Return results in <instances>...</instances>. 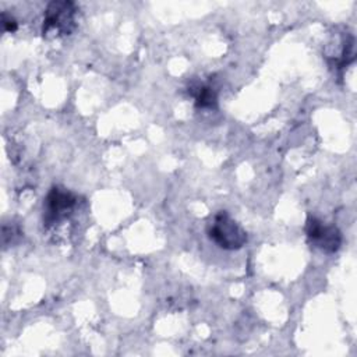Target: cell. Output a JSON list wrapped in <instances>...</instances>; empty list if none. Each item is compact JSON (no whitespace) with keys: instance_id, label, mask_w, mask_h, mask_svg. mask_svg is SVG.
<instances>
[{"instance_id":"obj_4","label":"cell","mask_w":357,"mask_h":357,"mask_svg":"<svg viewBox=\"0 0 357 357\" xmlns=\"http://www.w3.org/2000/svg\"><path fill=\"white\" fill-rule=\"evenodd\" d=\"M310 244L322 252L333 254L342 245V231L335 225H328L315 216H308L304 226Z\"/></svg>"},{"instance_id":"obj_2","label":"cell","mask_w":357,"mask_h":357,"mask_svg":"<svg viewBox=\"0 0 357 357\" xmlns=\"http://www.w3.org/2000/svg\"><path fill=\"white\" fill-rule=\"evenodd\" d=\"M78 7L74 1L54 0L50 1L43 14V36H66L77 28Z\"/></svg>"},{"instance_id":"obj_5","label":"cell","mask_w":357,"mask_h":357,"mask_svg":"<svg viewBox=\"0 0 357 357\" xmlns=\"http://www.w3.org/2000/svg\"><path fill=\"white\" fill-rule=\"evenodd\" d=\"M356 40L353 33L343 32L339 36V47L335 53L326 54L328 61L331 66H333L336 70H343L349 64H351L356 59Z\"/></svg>"},{"instance_id":"obj_7","label":"cell","mask_w":357,"mask_h":357,"mask_svg":"<svg viewBox=\"0 0 357 357\" xmlns=\"http://www.w3.org/2000/svg\"><path fill=\"white\" fill-rule=\"evenodd\" d=\"M1 25H3V29L6 32H15L17 28H18L17 20L11 14H8L6 11L1 13Z\"/></svg>"},{"instance_id":"obj_3","label":"cell","mask_w":357,"mask_h":357,"mask_svg":"<svg viewBox=\"0 0 357 357\" xmlns=\"http://www.w3.org/2000/svg\"><path fill=\"white\" fill-rule=\"evenodd\" d=\"M77 204L78 197L75 194L59 185H53L43 202V225L52 227L67 220Z\"/></svg>"},{"instance_id":"obj_6","label":"cell","mask_w":357,"mask_h":357,"mask_svg":"<svg viewBox=\"0 0 357 357\" xmlns=\"http://www.w3.org/2000/svg\"><path fill=\"white\" fill-rule=\"evenodd\" d=\"M188 93L194 98V103L198 109L211 110L218 106V91L211 84L192 82L188 88Z\"/></svg>"},{"instance_id":"obj_1","label":"cell","mask_w":357,"mask_h":357,"mask_svg":"<svg viewBox=\"0 0 357 357\" xmlns=\"http://www.w3.org/2000/svg\"><path fill=\"white\" fill-rule=\"evenodd\" d=\"M206 233L211 241L227 251L240 250L247 243L245 230L226 211L213 215L208 222Z\"/></svg>"}]
</instances>
